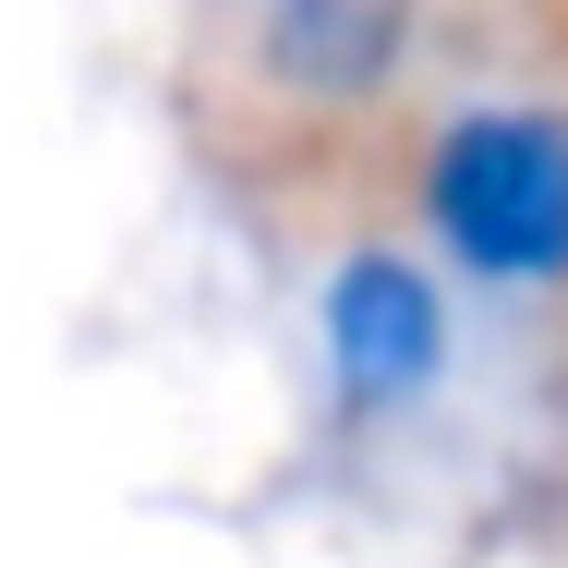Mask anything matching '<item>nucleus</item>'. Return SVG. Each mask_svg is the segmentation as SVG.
<instances>
[{
  "label": "nucleus",
  "instance_id": "obj_1",
  "mask_svg": "<svg viewBox=\"0 0 568 568\" xmlns=\"http://www.w3.org/2000/svg\"><path fill=\"white\" fill-rule=\"evenodd\" d=\"M424 206L459 266L484 278H568V121L545 110H471L436 133Z\"/></svg>",
  "mask_w": 568,
  "mask_h": 568
},
{
  "label": "nucleus",
  "instance_id": "obj_2",
  "mask_svg": "<svg viewBox=\"0 0 568 568\" xmlns=\"http://www.w3.org/2000/svg\"><path fill=\"white\" fill-rule=\"evenodd\" d=\"M436 351H448V315H436V291L399 254H351L339 278H327V363H339V387L363 412L412 399L436 375Z\"/></svg>",
  "mask_w": 568,
  "mask_h": 568
},
{
  "label": "nucleus",
  "instance_id": "obj_3",
  "mask_svg": "<svg viewBox=\"0 0 568 568\" xmlns=\"http://www.w3.org/2000/svg\"><path fill=\"white\" fill-rule=\"evenodd\" d=\"M399 49V0H278L266 12V61L315 98H363Z\"/></svg>",
  "mask_w": 568,
  "mask_h": 568
}]
</instances>
